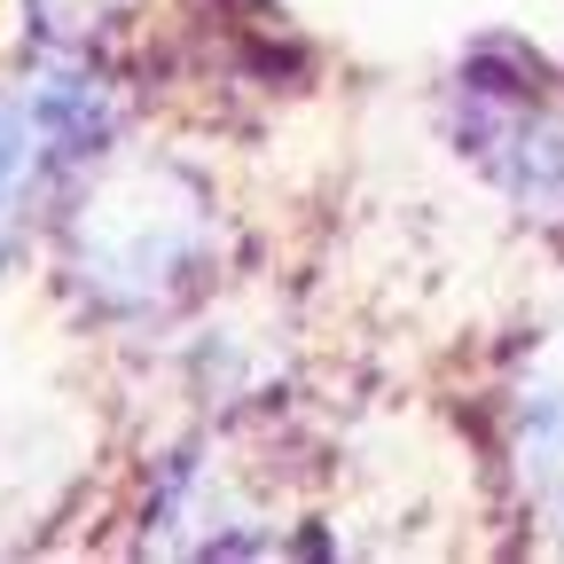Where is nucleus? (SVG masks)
<instances>
[{
	"instance_id": "f257e3e1",
	"label": "nucleus",
	"mask_w": 564,
	"mask_h": 564,
	"mask_svg": "<svg viewBox=\"0 0 564 564\" xmlns=\"http://www.w3.org/2000/svg\"><path fill=\"white\" fill-rule=\"evenodd\" d=\"M63 259L102 314H173L220 259V204L173 158H110L70 204Z\"/></svg>"
},
{
	"instance_id": "f03ea898",
	"label": "nucleus",
	"mask_w": 564,
	"mask_h": 564,
	"mask_svg": "<svg viewBox=\"0 0 564 564\" xmlns=\"http://www.w3.org/2000/svg\"><path fill=\"white\" fill-rule=\"evenodd\" d=\"M455 141L525 220L564 228V87L525 55H478L455 79Z\"/></svg>"
},
{
	"instance_id": "7ed1b4c3",
	"label": "nucleus",
	"mask_w": 564,
	"mask_h": 564,
	"mask_svg": "<svg viewBox=\"0 0 564 564\" xmlns=\"http://www.w3.org/2000/svg\"><path fill=\"white\" fill-rule=\"evenodd\" d=\"M110 133V95L87 70H40L0 102V259L17 251L24 220L79 173Z\"/></svg>"
},
{
	"instance_id": "20e7f679",
	"label": "nucleus",
	"mask_w": 564,
	"mask_h": 564,
	"mask_svg": "<svg viewBox=\"0 0 564 564\" xmlns=\"http://www.w3.org/2000/svg\"><path fill=\"white\" fill-rule=\"evenodd\" d=\"M510 470L525 518L564 549V322L541 329L510 384Z\"/></svg>"
},
{
	"instance_id": "39448f33",
	"label": "nucleus",
	"mask_w": 564,
	"mask_h": 564,
	"mask_svg": "<svg viewBox=\"0 0 564 564\" xmlns=\"http://www.w3.org/2000/svg\"><path fill=\"white\" fill-rule=\"evenodd\" d=\"M40 17H47V32H95V17H102V0H40Z\"/></svg>"
}]
</instances>
